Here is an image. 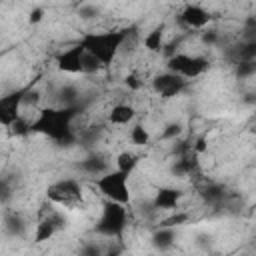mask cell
I'll list each match as a JSON object with an SVG mask.
<instances>
[{
	"instance_id": "obj_1",
	"label": "cell",
	"mask_w": 256,
	"mask_h": 256,
	"mask_svg": "<svg viewBox=\"0 0 256 256\" xmlns=\"http://www.w3.org/2000/svg\"><path fill=\"white\" fill-rule=\"evenodd\" d=\"M80 106H60V108H44L38 112L36 120L30 122V130L48 136L58 146H72L76 142V134L72 130V120L76 118Z\"/></svg>"
},
{
	"instance_id": "obj_2",
	"label": "cell",
	"mask_w": 256,
	"mask_h": 256,
	"mask_svg": "<svg viewBox=\"0 0 256 256\" xmlns=\"http://www.w3.org/2000/svg\"><path fill=\"white\" fill-rule=\"evenodd\" d=\"M132 30L122 28V30H108V32H86L80 38V46L92 54L94 58H98L102 62V66H110L112 60L116 58L118 50L122 48V44L126 42L128 34Z\"/></svg>"
},
{
	"instance_id": "obj_3",
	"label": "cell",
	"mask_w": 256,
	"mask_h": 256,
	"mask_svg": "<svg viewBox=\"0 0 256 256\" xmlns=\"http://www.w3.org/2000/svg\"><path fill=\"white\" fill-rule=\"evenodd\" d=\"M126 220H128V212L124 204L104 200L102 214L94 226V232L106 238H120L126 228Z\"/></svg>"
},
{
	"instance_id": "obj_4",
	"label": "cell",
	"mask_w": 256,
	"mask_h": 256,
	"mask_svg": "<svg viewBox=\"0 0 256 256\" xmlns=\"http://www.w3.org/2000/svg\"><path fill=\"white\" fill-rule=\"evenodd\" d=\"M96 188L110 202H118V204H124V206L130 204L128 174H124L120 170H110L104 176L96 178Z\"/></svg>"
},
{
	"instance_id": "obj_5",
	"label": "cell",
	"mask_w": 256,
	"mask_h": 256,
	"mask_svg": "<svg viewBox=\"0 0 256 256\" xmlns=\"http://www.w3.org/2000/svg\"><path fill=\"white\" fill-rule=\"evenodd\" d=\"M208 66H210V62L204 56H190V54L176 52L174 56L166 58V72L178 74V76H182L186 80L202 76L208 70Z\"/></svg>"
},
{
	"instance_id": "obj_6",
	"label": "cell",
	"mask_w": 256,
	"mask_h": 256,
	"mask_svg": "<svg viewBox=\"0 0 256 256\" xmlns=\"http://www.w3.org/2000/svg\"><path fill=\"white\" fill-rule=\"evenodd\" d=\"M48 200L60 206H68V208H76L78 204H82V186L78 180L74 178H66L60 180L56 184H52L46 192Z\"/></svg>"
},
{
	"instance_id": "obj_7",
	"label": "cell",
	"mask_w": 256,
	"mask_h": 256,
	"mask_svg": "<svg viewBox=\"0 0 256 256\" xmlns=\"http://www.w3.org/2000/svg\"><path fill=\"white\" fill-rule=\"evenodd\" d=\"M28 90H30V86L20 88V90L10 92L0 98V124L4 128H10L12 122H16L20 118V108L24 106V96Z\"/></svg>"
},
{
	"instance_id": "obj_8",
	"label": "cell",
	"mask_w": 256,
	"mask_h": 256,
	"mask_svg": "<svg viewBox=\"0 0 256 256\" xmlns=\"http://www.w3.org/2000/svg\"><path fill=\"white\" fill-rule=\"evenodd\" d=\"M188 86V80L178 76V74H172V72H162V74H156L152 78V88L156 94H160L162 98H174L178 96L182 90H186Z\"/></svg>"
},
{
	"instance_id": "obj_9",
	"label": "cell",
	"mask_w": 256,
	"mask_h": 256,
	"mask_svg": "<svg viewBox=\"0 0 256 256\" xmlns=\"http://www.w3.org/2000/svg\"><path fill=\"white\" fill-rule=\"evenodd\" d=\"M84 54H86V50L80 44H74L56 56V68L66 74H84L82 72Z\"/></svg>"
},
{
	"instance_id": "obj_10",
	"label": "cell",
	"mask_w": 256,
	"mask_h": 256,
	"mask_svg": "<svg viewBox=\"0 0 256 256\" xmlns=\"http://www.w3.org/2000/svg\"><path fill=\"white\" fill-rule=\"evenodd\" d=\"M210 20H212L210 12L206 8H202L200 4H186L180 12L182 26H186L190 30H204Z\"/></svg>"
},
{
	"instance_id": "obj_11",
	"label": "cell",
	"mask_w": 256,
	"mask_h": 256,
	"mask_svg": "<svg viewBox=\"0 0 256 256\" xmlns=\"http://www.w3.org/2000/svg\"><path fill=\"white\" fill-rule=\"evenodd\" d=\"M66 226V220L58 214V212H50L48 216H44L38 224H36V232H34V242L42 244L46 240H50L60 228Z\"/></svg>"
},
{
	"instance_id": "obj_12",
	"label": "cell",
	"mask_w": 256,
	"mask_h": 256,
	"mask_svg": "<svg viewBox=\"0 0 256 256\" xmlns=\"http://www.w3.org/2000/svg\"><path fill=\"white\" fill-rule=\"evenodd\" d=\"M180 200H182V190L172 188V186H162V188L156 190L152 206L156 210H172V208L178 206Z\"/></svg>"
},
{
	"instance_id": "obj_13",
	"label": "cell",
	"mask_w": 256,
	"mask_h": 256,
	"mask_svg": "<svg viewBox=\"0 0 256 256\" xmlns=\"http://www.w3.org/2000/svg\"><path fill=\"white\" fill-rule=\"evenodd\" d=\"M78 168L82 170V172H86V174H92V176H104L106 172H110V168H108V162L102 158V156H98V154H90V156H86L84 160H80L78 162Z\"/></svg>"
},
{
	"instance_id": "obj_14",
	"label": "cell",
	"mask_w": 256,
	"mask_h": 256,
	"mask_svg": "<svg viewBox=\"0 0 256 256\" xmlns=\"http://www.w3.org/2000/svg\"><path fill=\"white\" fill-rule=\"evenodd\" d=\"M134 116H136L134 106H130V104H116V106H112V110L108 114V122L116 124V126H124L128 122H132Z\"/></svg>"
},
{
	"instance_id": "obj_15",
	"label": "cell",
	"mask_w": 256,
	"mask_h": 256,
	"mask_svg": "<svg viewBox=\"0 0 256 256\" xmlns=\"http://www.w3.org/2000/svg\"><path fill=\"white\" fill-rule=\"evenodd\" d=\"M164 32H166V24H158L154 26L146 36H144V48L148 52H160L164 48Z\"/></svg>"
},
{
	"instance_id": "obj_16",
	"label": "cell",
	"mask_w": 256,
	"mask_h": 256,
	"mask_svg": "<svg viewBox=\"0 0 256 256\" xmlns=\"http://www.w3.org/2000/svg\"><path fill=\"white\" fill-rule=\"evenodd\" d=\"M174 240H176V232H174V228H158V230L150 236L152 246H154L156 250H160V252L172 248V246H174Z\"/></svg>"
},
{
	"instance_id": "obj_17",
	"label": "cell",
	"mask_w": 256,
	"mask_h": 256,
	"mask_svg": "<svg viewBox=\"0 0 256 256\" xmlns=\"http://www.w3.org/2000/svg\"><path fill=\"white\" fill-rule=\"evenodd\" d=\"M4 230L8 236H24L26 220L18 212H8V214H4Z\"/></svg>"
},
{
	"instance_id": "obj_18",
	"label": "cell",
	"mask_w": 256,
	"mask_h": 256,
	"mask_svg": "<svg viewBox=\"0 0 256 256\" xmlns=\"http://www.w3.org/2000/svg\"><path fill=\"white\" fill-rule=\"evenodd\" d=\"M202 200L206 202V204H210V206H216V204H220L222 200H224V196H226V190H224V186L222 184H216V182H210V184H206L204 188H202Z\"/></svg>"
},
{
	"instance_id": "obj_19",
	"label": "cell",
	"mask_w": 256,
	"mask_h": 256,
	"mask_svg": "<svg viewBox=\"0 0 256 256\" xmlns=\"http://www.w3.org/2000/svg\"><path fill=\"white\" fill-rule=\"evenodd\" d=\"M192 154H194V152H190V154H186V156L176 158V160H174V164L170 166V172H172L174 176H178V178H184V176L192 174V170H194V166H196V160L192 158Z\"/></svg>"
},
{
	"instance_id": "obj_20",
	"label": "cell",
	"mask_w": 256,
	"mask_h": 256,
	"mask_svg": "<svg viewBox=\"0 0 256 256\" xmlns=\"http://www.w3.org/2000/svg\"><path fill=\"white\" fill-rule=\"evenodd\" d=\"M234 64L236 62H256V42H240L234 50Z\"/></svg>"
},
{
	"instance_id": "obj_21",
	"label": "cell",
	"mask_w": 256,
	"mask_h": 256,
	"mask_svg": "<svg viewBox=\"0 0 256 256\" xmlns=\"http://www.w3.org/2000/svg\"><path fill=\"white\" fill-rule=\"evenodd\" d=\"M138 162H140V158L134 154V152H128V150H124V152H120L118 156H116V170H120V172H124V174H132L134 172V168L138 166Z\"/></svg>"
},
{
	"instance_id": "obj_22",
	"label": "cell",
	"mask_w": 256,
	"mask_h": 256,
	"mask_svg": "<svg viewBox=\"0 0 256 256\" xmlns=\"http://www.w3.org/2000/svg\"><path fill=\"white\" fill-rule=\"evenodd\" d=\"M78 98H80V92L76 86L66 84L58 90V100L62 106H78Z\"/></svg>"
},
{
	"instance_id": "obj_23",
	"label": "cell",
	"mask_w": 256,
	"mask_h": 256,
	"mask_svg": "<svg viewBox=\"0 0 256 256\" xmlns=\"http://www.w3.org/2000/svg\"><path fill=\"white\" fill-rule=\"evenodd\" d=\"M130 140L136 146H146L150 142V134H148V130L142 124H134L132 130H130Z\"/></svg>"
},
{
	"instance_id": "obj_24",
	"label": "cell",
	"mask_w": 256,
	"mask_h": 256,
	"mask_svg": "<svg viewBox=\"0 0 256 256\" xmlns=\"http://www.w3.org/2000/svg\"><path fill=\"white\" fill-rule=\"evenodd\" d=\"M234 74L240 80H246V78L254 76L256 74V62H236L234 64Z\"/></svg>"
},
{
	"instance_id": "obj_25",
	"label": "cell",
	"mask_w": 256,
	"mask_h": 256,
	"mask_svg": "<svg viewBox=\"0 0 256 256\" xmlns=\"http://www.w3.org/2000/svg\"><path fill=\"white\" fill-rule=\"evenodd\" d=\"M104 66H102V62L98 60V58H94L92 54H84V62H82V72L84 74H96V72H100Z\"/></svg>"
},
{
	"instance_id": "obj_26",
	"label": "cell",
	"mask_w": 256,
	"mask_h": 256,
	"mask_svg": "<svg viewBox=\"0 0 256 256\" xmlns=\"http://www.w3.org/2000/svg\"><path fill=\"white\" fill-rule=\"evenodd\" d=\"M244 42H256V16H248L242 26Z\"/></svg>"
},
{
	"instance_id": "obj_27",
	"label": "cell",
	"mask_w": 256,
	"mask_h": 256,
	"mask_svg": "<svg viewBox=\"0 0 256 256\" xmlns=\"http://www.w3.org/2000/svg\"><path fill=\"white\" fill-rule=\"evenodd\" d=\"M182 134V124L180 122H168L162 130V140H176Z\"/></svg>"
},
{
	"instance_id": "obj_28",
	"label": "cell",
	"mask_w": 256,
	"mask_h": 256,
	"mask_svg": "<svg viewBox=\"0 0 256 256\" xmlns=\"http://www.w3.org/2000/svg\"><path fill=\"white\" fill-rule=\"evenodd\" d=\"M186 222H188V214H186V212H176L174 216L162 220L160 228H176V226H182V224H186Z\"/></svg>"
},
{
	"instance_id": "obj_29",
	"label": "cell",
	"mask_w": 256,
	"mask_h": 256,
	"mask_svg": "<svg viewBox=\"0 0 256 256\" xmlns=\"http://www.w3.org/2000/svg\"><path fill=\"white\" fill-rule=\"evenodd\" d=\"M14 136H26V134H30L32 130H30V122H26L22 116L16 120V122H12V126L8 128Z\"/></svg>"
},
{
	"instance_id": "obj_30",
	"label": "cell",
	"mask_w": 256,
	"mask_h": 256,
	"mask_svg": "<svg viewBox=\"0 0 256 256\" xmlns=\"http://www.w3.org/2000/svg\"><path fill=\"white\" fill-rule=\"evenodd\" d=\"M78 14H80V18L90 20V18H96L100 14V8L96 4H80L78 6Z\"/></svg>"
},
{
	"instance_id": "obj_31",
	"label": "cell",
	"mask_w": 256,
	"mask_h": 256,
	"mask_svg": "<svg viewBox=\"0 0 256 256\" xmlns=\"http://www.w3.org/2000/svg\"><path fill=\"white\" fill-rule=\"evenodd\" d=\"M102 254H104V250L96 242H88L80 248V256H102Z\"/></svg>"
},
{
	"instance_id": "obj_32",
	"label": "cell",
	"mask_w": 256,
	"mask_h": 256,
	"mask_svg": "<svg viewBox=\"0 0 256 256\" xmlns=\"http://www.w3.org/2000/svg\"><path fill=\"white\" fill-rule=\"evenodd\" d=\"M200 40H202V44H206V46H216V44H218V32H216V30H202Z\"/></svg>"
},
{
	"instance_id": "obj_33",
	"label": "cell",
	"mask_w": 256,
	"mask_h": 256,
	"mask_svg": "<svg viewBox=\"0 0 256 256\" xmlns=\"http://www.w3.org/2000/svg\"><path fill=\"white\" fill-rule=\"evenodd\" d=\"M208 150V142H206V138L204 136H198L196 140H194V144H192V152L198 156V154H204Z\"/></svg>"
},
{
	"instance_id": "obj_34",
	"label": "cell",
	"mask_w": 256,
	"mask_h": 256,
	"mask_svg": "<svg viewBox=\"0 0 256 256\" xmlns=\"http://www.w3.org/2000/svg\"><path fill=\"white\" fill-rule=\"evenodd\" d=\"M42 18H44V8H40V6L32 8L30 14H28V22H30V24H38Z\"/></svg>"
},
{
	"instance_id": "obj_35",
	"label": "cell",
	"mask_w": 256,
	"mask_h": 256,
	"mask_svg": "<svg viewBox=\"0 0 256 256\" xmlns=\"http://www.w3.org/2000/svg\"><path fill=\"white\" fill-rule=\"evenodd\" d=\"M124 84L130 88V90H140V80H138V76L134 74V72H130V74H126V78H124Z\"/></svg>"
},
{
	"instance_id": "obj_36",
	"label": "cell",
	"mask_w": 256,
	"mask_h": 256,
	"mask_svg": "<svg viewBox=\"0 0 256 256\" xmlns=\"http://www.w3.org/2000/svg\"><path fill=\"white\" fill-rule=\"evenodd\" d=\"M8 198H10V188H8V182H6V180H2V202L6 204V202H8Z\"/></svg>"
},
{
	"instance_id": "obj_37",
	"label": "cell",
	"mask_w": 256,
	"mask_h": 256,
	"mask_svg": "<svg viewBox=\"0 0 256 256\" xmlns=\"http://www.w3.org/2000/svg\"><path fill=\"white\" fill-rule=\"evenodd\" d=\"M102 256H120V250H118V248H114V250H108V252H104Z\"/></svg>"
}]
</instances>
